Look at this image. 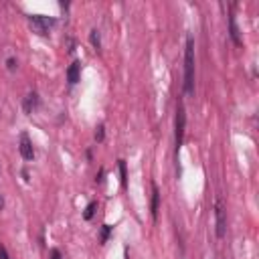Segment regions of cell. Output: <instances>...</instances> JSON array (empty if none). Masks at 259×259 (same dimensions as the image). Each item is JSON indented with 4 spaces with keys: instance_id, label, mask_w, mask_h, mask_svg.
Segmentation results:
<instances>
[{
    "instance_id": "15",
    "label": "cell",
    "mask_w": 259,
    "mask_h": 259,
    "mask_svg": "<svg viewBox=\"0 0 259 259\" xmlns=\"http://www.w3.org/2000/svg\"><path fill=\"white\" fill-rule=\"evenodd\" d=\"M0 259H10V255H8V251L2 243H0Z\"/></svg>"
},
{
    "instance_id": "12",
    "label": "cell",
    "mask_w": 259,
    "mask_h": 259,
    "mask_svg": "<svg viewBox=\"0 0 259 259\" xmlns=\"http://www.w3.org/2000/svg\"><path fill=\"white\" fill-rule=\"evenodd\" d=\"M89 39H91L93 49H95V51H101V39H99V30H97V29H93V30L89 32Z\"/></svg>"
},
{
    "instance_id": "1",
    "label": "cell",
    "mask_w": 259,
    "mask_h": 259,
    "mask_svg": "<svg viewBox=\"0 0 259 259\" xmlns=\"http://www.w3.org/2000/svg\"><path fill=\"white\" fill-rule=\"evenodd\" d=\"M184 93L195 95V39L186 37L184 49Z\"/></svg>"
},
{
    "instance_id": "19",
    "label": "cell",
    "mask_w": 259,
    "mask_h": 259,
    "mask_svg": "<svg viewBox=\"0 0 259 259\" xmlns=\"http://www.w3.org/2000/svg\"><path fill=\"white\" fill-rule=\"evenodd\" d=\"M2 206H4V201H2V197H0V211H2Z\"/></svg>"
},
{
    "instance_id": "8",
    "label": "cell",
    "mask_w": 259,
    "mask_h": 259,
    "mask_svg": "<svg viewBox=\"0 0 259 259\" xmlns=\"http://www.w3.org/2000/svg\"><path fill=\"white\" fill-rule=\"evenodd\" d=\"M39 93L37 91H32V93H29L27 97H25V103H23V106H25V112L27 114H32L34 110H37L39 108Z\"/></svg>"
},
{
    "instance_id": "6",
    "label": "cell",
    "mask_w": 259,
    "mask_h": 259,
    "mask_svg": "<svg viewBox=\"0 0 259 259\" xmlns=\"http://www.w3.org/2000/svg\"><path fill=\"white\" fill-rule=\"evenodd\" d=\"M79 75H81V61H73L67 69V81L71 85H75L79 81Z\"/></svg>"
},
{
    "instance_id": "7",
    "label": "cell",
    "mask_w": 259,
    "mask_h": 259,
    "mask_svg": "<svg viewBox=\"0 0 259 259\" xmlns=\"http://www.w3.org/2000/svg\"><path fill=\"white\" fill-rule=\"evenodd\" d=\"M158 206H160V191H158V186L154 184L152 186V202H150V213H152L154 221H156V217H158Z\"/></svg>"
},
{
    "instance_id": "17",
    "label": "cell",
    "mask_w": 259,
    "mask_h": 259,
    "mask_svg": "<svg viewBox=\"0 0 259 259\" xmlns=\"http://www.w3.org/2000/svg\"><path fill=\"white\" fill-rule=\"evenodd\" d=\"M51 259H61V251L59 249H53V251H51Z\"/></svg>"
},
{
    "instance_id": "13",
    "label": "cell",
    "mask_w": 259,
    "mask_h": 259,
    "mask_svg": "<svg viewBox=\"0 0 259 259\" xmlns=\"http://www.w3.org/2000/svg\"><path fill=\"white\" fill-rule=\"evenodd\" d=\"M110 233H112V227H110V225H103V227H101V237H99L101 243H106L108 237H110Z\"/></svg>"
},
{
    "instance_id": "14",
    "label": "cell",
    "mask_w": 259,
    "mask_h": 259,
    "mask_svg": "<svg viewBox=\"0 0 259 259\" xmlns=\"http://www.w3.org/2000/svg\"><path fill=\"white\" fill-rule=\"evenodd\" d=\"M103 138H106V126L99 124V126H97V132H95V140H97V142H103Z\"/></svg>"
},
{
    "instance_id": "3",
    "label": "cell",
    "mask_w": 259,
    "mask_h": 259,
    "mask_svg": "<svg viewBox=\"0 0 259 259\" xmlns=\"http://www.w3.org/2000/svg\"><path fill=\"white\" fill-rule=\"evenodd\" d=\"M32 30L41 34V37H45V34H49V29L55 25V19H49V16H43V14H32L29 19Z\"/></svg>"
},
{
    "instance_id": "4",
    "label": "cell",
    "mask_w": 259,
    "mask_h": 259,
    "mask_svg": "<svg viewBox=\"0 0 259 259\" xmlns=\"http://www.w3.org/2000/svg\"><path fill=\"white\" fill-rule=\"evenodd\" d=\"M215 219H217V237L223 239L227 229V217H225V204H223L221 199H217L215 202Z\"/></svg>"
},
{
    "instance_id": "2",
    "label": "cell",
    "mask_w": 259,
    "mask_h": 259,
    "mask_svg": "<svg viewBox=\"0 0 259 259\" xmlns=\"http://www.w3.org/2000/svg\"><path fill=\"white\" fill-rule=\"evenodd\" d=\"M184 128H186V112H184V106L178 103L176 108V132H174V142H176V156L182 148V140H184Z\"/></svg>"
},
{
    "instance_id": "18",
    "label": "cell",
    "mask_w": 259,
    "mask_h": 259,
    "mask_svg": "<svg viewBox=\"0 0 259 259\" xmlns=\"http://www.w3.org/2000/svg\"><path fill=\"white\" fill-rule=\"evenodd\" d=\"M23 178H25V180H29V170H27V168L23 170Z\"/></svg>"
},
{
    "instance_id": "5",
    "label": "cell",
    "mask_w": 259,
    "mask_h": 259,
    "mask_svg": "<svg viewBox=\"0 0 259 259\" xmlns=\"http://www.w3.org/2000/svg\"><path fill=\"white\" fill-rule=\"evenodd\" d=\"M19 150H21V156H23L25 160H32V158H34V150H32V142H30L29 134H21Z\"/></svg>"
},
{
    "instance_id": "10",
    "label": "cell",
    "mask_w": 259,
    "mask_h": 259,
    "mask_svg": "<svg viewBox=\"0 0 259 259\" xmlns=\"http://www.w3.org/2000/svg\"><path fill=\"white\" fill-rule=\"evenodd\" d=\"M119 166V180H122V188H128V172H126V160H117Z\"/></svg>"
},
{
    "instance_id": "11",
    "label": "cell",
    "mask_w": 259,
    "mask_h": 259,
    "mask_svg": "<svg viewBox=\"0 0 259 259\" xmlns=\"http://www.w3.org/2000/svg\"><path fill=\"white\" fill-rule=\"evenodd\" d=\"M95 209H97V202L95 201H91L87 206H85V213H83V219L85 221H91V217L95 215Z\"/></svg>"
},
{
    "instance_id": "16",
    "label": "cell",
    "mask_w": 259,
    "mask_h": 259,
    "mask_svg": "<svg viewBox=\"0 0 259 259\" xmlns=\"http://www.w3.org/2000/svg\"><path fill=\"white\" fill-rule=\"evenodd\" d=\"M6 65H8V69H10V71H14V69H16V61H14L12 57L6 61Z\"/></svg>"
},
{
    "instance_id": "9",
    "label": "cell",
    "mask_w": 259,
    "mask_h": 259,
    "mask_svg": "<svg viewBox=\"0 0 259 259\" xmlns=\"http://www.w3.org/2000/svg\"><path fill=\"white\" fill-rule=\"evenodd\" d=\"M229 34H231V39H233V43H235L237 47H241V45H243V41H241V37H239V29H237V23H235V14H233V12L229 14Z\"/></svg>"
}]
</instances>
